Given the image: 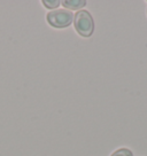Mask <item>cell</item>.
Segmentation results:
<instances>
[{"instance_id": "6da1fadb", "label": "cell", "mask_w": 147, "mask_h": 156, "mask_svg": "<svg viewBox=\"0 0 147 156\" xmlns=\"http://www.w3.org/2000/svg\"><path fill=\"white\" fill-rule=\"evenodd\" d=\"M74 27L82 37H90L94 31V21L88 10H78L74 16Z\"/></svg>"}, {"instance_id": "7a4b0ae2", "label": "cell", "mask_w": 147, "mask_h": 156, "mask_svg": "<svg viewBox=\"0 0 147 156\" xmlns=\"http://www.w3.org/2000/svg\"><path fill=\"white\" fill-rule=\"evenodd\" d=\"M46 19L49 25L61 29V28H67L73 23L74 14L67 9H54L47 14Z\"/></svg>"}, {"instance_id": "3957f363", "label": "cell", "mask_w": 147, "mask_h": 156, "mask_svg": "<svg viewBox=\"0 0 147 156\" xmlns=\"http://www.w3.org/2000/svg\"><path fill=\"white\" fill-rule=\"evenodd\" d=\"M62 5L64 6V8L77 10L86 5V1L85 0H63Z\"/></svg>"}, {"instance_id": "277c9868", "label": "cell", "mask_w": 147, "mask_h": 156, "mask_svg": "<svg viewBox=\"0 0 147 156\" xmlns=\"http://www.w3.org/2000/svg\"><path fill=\"white\" fill-rule=\"evenodd\" d=\"M110 156H132V153H131V151L127 149V148H121L118 151H114Z\"/></svg>"}, {"instance_id": "5b68a950", "label": "cell", "mask_w": 147, "mask_h": 156, "mask_svg": "<svg viewBox=\"0 0 147 156\" xmlns=\"http://www.w3.org/2000/svg\"><path fill=\"white\" fill-rule=\"evenodd\" d=\"M43 5L46 8H56L60 5L59 0H44L43 1Z\"/></svg>"}]
</instances>
